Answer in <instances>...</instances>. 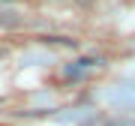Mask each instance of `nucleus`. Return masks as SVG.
I'll use <instances>...</instances> for the list:
<instances>
[{"label": "nucleus", "mask_w": 135, "mask_h": 126, "mask_svg": "<svg viewBox=\"0 0 135 126\" xmlns=\"http://www.w3.org/2000/svg\"><path fill=\"white\" fill-rule=\"evenodd\" d=\"M81 3H96V0H81Z\"/></svg>", "instance_id": "nucleus-1"}]
</instances>
